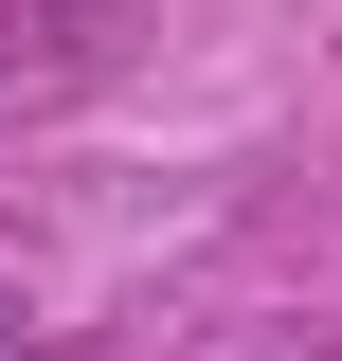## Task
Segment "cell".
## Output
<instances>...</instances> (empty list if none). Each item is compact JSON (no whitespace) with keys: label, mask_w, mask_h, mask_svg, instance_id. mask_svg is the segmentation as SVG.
Wrapping results in <instances>:
<instances>
[{"label":"cell","mask_w":342,"mask_h":361,"mask_svg":"<svg viewBox=\"0 0 342 361\" xmlns=\"http://www.w3.org/2000/svg\"><path fill=\"white\" fill-rule=\"evenodd\" d=\"M18 343H37V325H18V307H0V361H18Z\"/></svg>","instance_id":"1"}]
</instances>
